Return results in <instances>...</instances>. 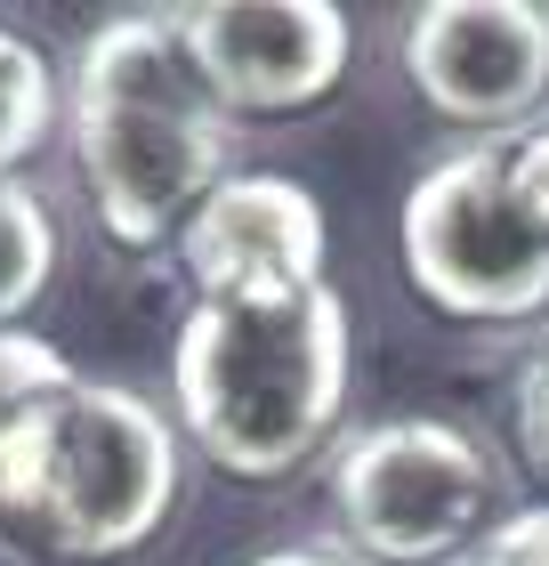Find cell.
Wrapping results in <instances>:
<instances>
[{"label":"cell","mask_w":549,"mask_h":566,"mask_svg":"<svg viewBox=\"0 0 549 566\" xmlns=\"http://www.w3.org/2000/svg\"><path fill=\"white\" fill-rule=\"evenodd\" d=\"M178 429L138 389L73 380L0 437V551L9 558H129L178 510Z\"/></svg>","instance_id":"3957f363"},{"label":"cell","mask_w":549,"mask_h":566,"mask_svg":"<svg viewBox=\"0 0 549 566\" xmlns=\"http://www.w3.org/2000/svg\"><path fill=\"white\" fill-rule=\"evenodd\" d=\"M251 566H348L339 551H307V543H292V551H258Z\"/></svg>","instance_id":"9a60e30c"},{"label":"cell","mask_w":549,"mask_h":566,"mask_svg":"<svg viewBox=\"0 0 549 566\" xmlns=\"http://www.w3.org/2000/svg\"><path fill=\"white\" fill-rule=\"evenodd\" d=\"M73 356L57 340H41V332H0V437L17 421H33L41 405H57L73 389Z\"/></svg>","instance_id":"8fae6325"},{"label":"cell","mask_w":549,"mask_h":566,"mask_svg":"<svg viewBox=\"0 0 549 566\" xmlns=\"http://www.w3.org/2000/svg\"><path fill=\"white\" fill-rule=\"evenodd\" d=\"M170 24L226 122L324 106L356 57V24L331 0H194L170 9Z\"/></svg>","instance_id":"8992f818"},{"label":"cell","mask_w":549,"mask_h":566,"mask_svg":"<svg viewBox=\"0 0 549 566\" xmlns=\"http://www.w3.org/2000/svg\"><path fill=\"white\" fill-rule=\"evenodd\" d=\"M348 300L331 275L299 292L194 300L170 348L178 421L226 478H292L348 405Z\"/></svg>","instance_id":"7a4b0ae2"},{"label":"cell","mask_w":549,"mask_h":566,"mask_svg":"<svg viewBox=\"0 0 549 566\" xmlns=\"http://www.w3.org/2000/svg\"><path fill=\"white\" fill-rule=\"evenodd\" d=\"M502 502V461L453 421L356 429L331 461V518L372 566H436L468 551Z\"/></svg>","instance_id":"5b68a950"},{"label":"cell","mask_w":549,"mask_h":566,"mask_svg":"<svg viewBox=\"0 0 549 566\" xmlns=\"http://www.w3.org/2000/svg\"><path fill=\"white\" fill-rule=\"evenodd\" d=\"M404 275L436 316L526 324L549 307V219L517 187L509 138H477L412 178L404 195Z\"/></svg>","instance_id":"277c9868"},{"label":"cell","mask_w":549,"mask_h":566,"mask_svg":"<svg viewBox=\"0 0 549 566\" xmlns=\"http://www.w3.org/2000/svg\"><path fill=\"white\" fill-rule=\"evenodd\" d=\"M468 566H549V502L502 518L477 551H468Z\"/></svg>","instance_id":"4fadbf2b"},{"label":"cell","mask_w":549,"mask_h":566,"mask_svg":"<svg viewBox=\"0 0 549 566\" xmlns=\"http://www.w3.org/2000/svg\"><path fill=\"white\" fill-rule=\"evenodd\" d=\"M509 163H517V187L534 195V211L549 219V122H534V130H509Z\"/></svg>","instance_id":"5bb4252c"},{"label":"cell","mask_w":549,"mask_h":566,"mask_svg":"<svg viewBox=\"0 0 549 566\" xmlns=\"http://www.w3.org/2000/svg\"><path fill=\"white\" fill-rule=\"evenodd\" d=\"M57 73L24 33L0 24V178H17V163H33L57 130Z\"/></svg>","instance_id":"30bf717a"},{"label":"cell","mask_w":549,"mask_h":566,"mask_svg":"<svg viewBox=\"0 0 549 566\" xmlns=\"http://www.w3.org/2000/svg\"><path fill=\"white\" fill-rule=\"evenodd\" d=\"M65 122L89 211L122 251L170 243L219 178H234V122L187 65L170 9L106 17L82 41Z\"/></svg>","instance_id":"6da1fadb"},{"label":"cell","mask_w":549,"mask_h":566,"mask_svg":"<svg viewBox=\"0 0 549 566\" xmlns=\"http://www.w3.org/2000/svg\"><path fill=\"white\" fill-rule=\"evenodd\" d=\"M404 73L444 122L509 130L549 97V9H534V0H429L404 17Z\"/></svg>","instance_id":"52a82bcc"},{"label":"cell","mask_w":549,"mask_h":566,"mask_svg":"<svg viewBox=\"0 0 549 566\" xmlns=\"http://www.w3.org/2000/svg\"><path fill=\"white\" fill-rule=\"evenodd\" d=\"M509 437H517V461L549 485V348H534L526 373L509 380Z\"/></svg>","instance_id":"7c38bea8"},{"label":"cell","mask_w":549,"mask_h":566,"mask_svg":"<svg viewBox=\"0 0 549 566\" xmlns=\"http://www.w3.org/2000/svg\"><path fill=\"white\" fill-rule=\"evenodd\" d=\"M178 260H187L202 300L324 283V202L307 195L299 178L234 170V178L211 187V202L178 227Z\"/></svg>","instance_id":"ba28073f"},{"label":"cell","mask_w":549,"mask_h":566,"mask_svg":"<svg viewBox=\"0 0 549 566\" xmlns=\"http://www.w3.org/2000/svg\"><path fill=\"white\" fill-rule=\"evenodd\" d=\"M49 275H57V219L24 178H0V332H17Z\"/></svg>","instance_id":"9c48e42d"}]
</instances>
